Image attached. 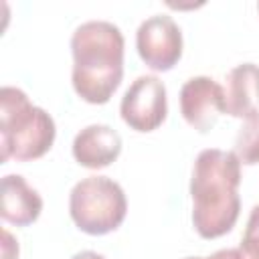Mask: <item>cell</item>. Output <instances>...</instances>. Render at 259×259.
<instances>
[{"label":"cell","mask_w":259,"mask_h":259,"mask_svg":"<svg viewBox=\"0 0 259 259\" xmlns=\"http://www.w3.org/2000/svg\"><path fill=\"white\" fill-rule=\"evenodd\" d=\"M241 259H259V204L251 208L247 227L239 245Z\"/></svg>","instance_id":"cell-12"},{"label":"cell","mask_w":259,"mask_h":259,"mask_svg":"<svg viewBox=\"0 0 259 259\" xmlns=\"http://www.w3.org/2000/svg\"><path fill=\"white\" fill-rule=\"evenodd\" d=\"M180 111L190 127L206 134L225 113V89L210 77H192L180 89Z\"/></svg>","instance_id":"cell-7"},{"label":"cell","mask_w":259,"mask_h":259,"mask_svg":"<svg viewBox=\"0 0 259 259\" xmlns=\"http://www.w3.org/2000/svg\"><path fill=\"white\" fill-rule=\"evenodd\" d=\"M55 121L28 101L18 87L0 89V160L28 162L45 156L55 142Z\"/></svg>","instance_id":"cell-3"},{"label":"cell","mask_w":259,"mask_h":259,"mask_svg":"<svg viewBox=\"0 0 259 259\" xmlns=\"http://www.w3.org/2000/svg\"><path fill=\"white\" fill-rule=\"evenodd\" d=\"M257 8H259V4H257Z\"/></svg>","instance_id":"cell-17"},{"label":"cell","mask_w":259,"mask_h":259,"mask_svg":"<svg viewBox=\"0 0 259 259\" xmlns=\"http://www.w3.org/2000/svg\"><path fill=\"white\" fill-rule=\"evenodd\" d=\"M69 212L83 233L107 235L123 223L127 200L115 180L107 176H87L71 188Z\"/></svg>","instance_id":"cell-4"},{"label":"cell","mask_w":259,"mask_h":259,"mask_svg":"<svg viewBox=\"0 0 259 259\" xmlns=\"http://www.w3.org/2000/svg\"><path fill=\"white\" fill-rule=\"evenodd\" d=\"M18 257V243L12 239L8 231H2V259H16Z\"/></svg>","instance_id":"cell-13"},{"label":"cell","mask_w":259,"mask_h":259,"mask_svg":"<svg viewBox=\"0 0 259 259\" xmlns=\"http://www.w3.org/2000/svg\"><path fill=\"white\" fill-rule=\"evenodd\" d=\"M204 259H241V253H239V249H219L217 253H212L210 257H204Z\"/></svg>","instance_id":"cell-14"},{"label":"cell","mask_w":259,"mask_h":259,"mask_svg":"<svg viewBox=\"0 0 259 259\" xmlns=\"http://www.w3.org/2000/svg\"><path fill=\"white\" fill-rule=\"evenodd\" d=\"M71 259H105V257L99 255V253H95V251H79Z\"/></svg>","instance_id":"cell-15"},{"label":"cell","mask_w":259,"mask_h":259,"mask_svg":"<svg viewBox=\"0 0 259 259\" xmlns=\"http://www.w3.org/2000/svg\"><path fill=\"white\" fill-rule=\"evenodd\" d=\"M239 184L241 162L235 152L208 148L196 156L190 178L192 225L202 239L223 237L235 227L241 210Z\"/></svg>","instance_id":"cell-1"},{"label":"cell","mask_w":259,"mask_h":259,"mask_svg":"<svg viewBox=\"0 0 259 259\" xmlns=\"http://www.w3.org/2000/svg\"><path fill=\"white\" fill-rule=\"evenodd\" d=\"M121 154V136L105 123L83 127L73 140V158L91 170L105 168Z\"/></svg>","instance_id":"cell-8"},{"label":"cell","mask_w":259,"mask_h":259,"mask_svg":"<svg viewBox=\"0 0 259 259\" xmlns=\"http://www.w3.org/2000/svg\"><path fill=\"white\" fill-rule=\"evenodd\" d=\"M241 164H259V111L245 117L243 125L235 136V150Z\"/></svg>","instance_id":"cell-11"},{"label":"cell","mask_w":259,"mask_h":259,"mask_svg":"<svg viewBox=\"0 0 259 259\" xmlns=\"http://www.w3.org/2000/svg\"><path fill=\"white\" fill-rule=\"evenodd\" d=\"M123 34L107 20H89L71 36L73 89L93 105L111 99L123 77Z\"/></svg>","instance_id":"cell-2"},{"label":"cell","mask_w":259,"mask_h":259,"mask_svg":"<svg viewBox=\"0 0 259 259\" xmlns=\"http://www.w3.org/2000/svg\"><path fill=\"white\" fill-rule=\"evenodd\" d=\"M186 259H204V257H186Z\"/></svg>","instance_id":"cell-16"},{"label":"cell","mask_w":259,"mask_h":259,"mask_svg":"<svg viewBox=\"0 0 259 259\" xmlns=\"http://www.w3.org/2000/svg\"><path fill=\"white\" fill-rule=\"evenodd\" d=\"M121 119L136 132H154L168 113L166 85L156 75L138 77L121 97Z\"/></svg>","instance_id":"cell-5"},{"label":"cell","mask_w":259,"mask_h":259,"mask_svg":"<svg viewBox=\"0 0 259 259\" xmlns=\"http://www.w3.org/2000/svg\"><path fill=\"white\" fill-rule=\"evenodd\" d=\"M0 186H2L0 214L6 223H12L16 227H26L40 217L42 198L32 186H28V182L20 174H6Z\"/></svg>","instance_id":"cell-9"},{"label":"cell","mask_w":259,"mask_h":259,"mask_svg":"<svg viewBox=\"0 0 259 259\" xmlns=\"http://www.w3.org/2000/svg\"><path fill=\"white\" fill-rule=\"evenodd\" d=\"M259 111V65L243 63L229 71L225 91V113L249 117Z\"/></svg>","instance_id":"cell-10"},{"label":"cell","mask_w":259,"mask_h":259,"mask_svg":"<svg viewBox=\"0 0 259 259\" xmlns=\"http://www.w3.org/2000/svg\"><path fill=\"white\" fill-rule=\"evenodd\" d=\"M136 49L152 71H170L182 57V32L172 16L154 14L140 24Z\"/></svg>","instance_id":"cell-6"}]
</instances>
